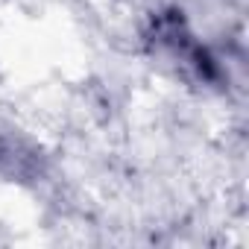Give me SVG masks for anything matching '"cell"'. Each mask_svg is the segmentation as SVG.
I'll list each match as a JSON object with an SVG mask.
<instances>
[{
    "instance_id": "6da1fadb",
    "label": "cell",
    "mask_w": 249,
    "mask_h": 249,
    "mask_svg": "<svg viewBox=\"0 0 249 249\" xmlns=\"http://www.w3.org/2000/svg\"><path fill=\"white\" fill-rule=\"evenodd\" d=\"M153 44H156V50H161L170 62L182 65V71L194 73L196 79L217 82L220 68H217L214 56L194 38L182 12H164L153 21Z\"/></svg>"
},
{
    "instance_id": "7a4b0ae2",
    "label": "cell",
    "mask_w": 249,
    "mask_h": 249,
    "mask_svg": "<svg viewBox=\"0 0 249 249\" xmlns=\"http://www.w3.org/2000/svg\"><path fill=\"white\" fill-rule=\"evenodd\" d=\"M33 161V153H27L15 138L0 132V173H12V176H21Z\"/></svg>"
}]
</instances>
